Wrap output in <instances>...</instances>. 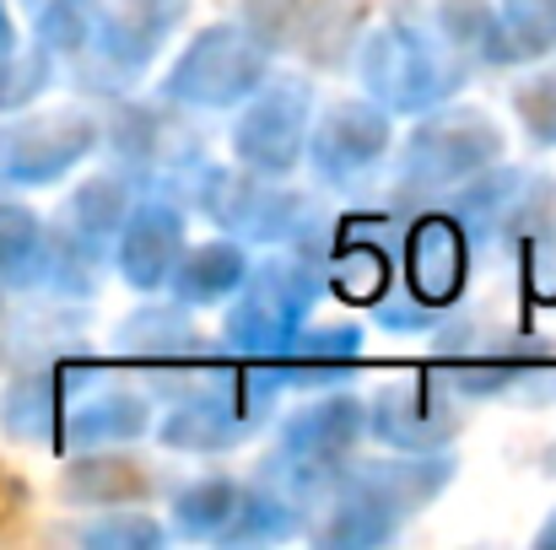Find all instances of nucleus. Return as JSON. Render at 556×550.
<instances>
[{
  "label": "nucleus",
  "mask_w": 556,
  "mask_h": 550,
  "mask_svg": "<svg viewBox=\"0 0 556 550\" xmlns=\"http://www.w3.org/2000/svg\"><path fill=\"white\" fill-rule=\"evenodd\" d=\"M98 141H103V130H98V119H87V114H43V119H27L22 152H33V163H22L16 174L43 183V179H54V174H65L71 163H81L87 152H98Z\"/></svg>",
  "instance_id": "nucleus-17"
},
{
  "label": "nucleus",
  "mask_w": 556,
  "mask_h": 550,
  "mask_svg": "<svg viewBox=\"0 0 556 550\" xmlns=\"http://www.w3.org/2000/svg\"><path fill=\"white\" fill-rule=\"evenodd\" d=\"M109 146L119 157V174L130 183H152L157 194L179 200L205 179V141L189 130L185 119H174L168 108L157 103H136V108H119L109 114Z\"/></svg>",
  "instance_id": "nucleus-4"
},
{
  "label": "nucleus",
  "mask_w": 556,
  "mask_h": 550,
  "mask_svg": "<svg viewBox=\"0 0 556 550\" xmlns=\"http://www.w3.org/2000/svg\"><path fill=\"white\" fill-rule=\"evenodd\" d=\"M363 362V335L352 324H330V330H314V324H298L292 341L276 351V383L287 388H319V383H341L352 367Z\"/></svg>",
  "instance_id": "nucleus-15"
},
{
  "label": "nucleus",
  "mask_w": 556,
  "mask_h": 550,
  "mask_svg": "<svg viewBox=\"0 0 556 550\" xmlns=\"http://www.w3.org/2000/svg\"><path fill=\"white\" fill-rule=\"evenodd\" d=\"M535 540H541V546H556V519L546 524V529H541V535H535Z\"/></svg>",
  "instance_id": "nucleus-26"
},
{
  "label": "nucleus",
  "mask_w": 556,
  "mask_h": 550,
  "mask_svg": "<svg viewBox=\"0 0 556 550\" xmlns=\"http://www.w3.org/2000/svg\"><path fill=\"white\" fill-rule=\"evenodd\" d=\"M514 108H519V119H525L535 146H556V71L525 76L514 87Z\"/></svg>",
  "instance_id": "nucleus-23"
},
{
  "label": "nucleus",
  "mask_w": 556,
  "mask_h": 550,
  "mask_svg": "<svg viewBox=\"0 0 556 550\" xmlns=\"http://www.w3.org/2000/svg\"><path fill=\"white\" fill-rule=\"evenodd\" d=\"M325 276L314 265V254L287 248L276 259H265L254 276L238 281V308L227 319V351L243 362H276V351L292 341V330L303 324V314L314 308Z\"/></svg>",
  "instance_id": "nucleus-2"
},
{
  "label": "nucleus",
  "mask_w": 556,
  "mask_h": 550,
  "mask_svg": "<svg viewBox=\"0 0 556 550\" xmlns=\"http://www.w3.org/2000/svg\"><path fill=\"white\" fill-rule=\"evenodd\" d=\"M147 426H152V399L136 388H103L65 415V437L81 448H114V443L141 437Z\"/></svg>",
  "instance_id": "nucleus-18"
},
{
  "label": "nucleus",
  "mask_w": 556,
  "mask_h": 550,
  "mask_svg": "<svg viewBox=\"0 0 556 550\" xmlns=\"http://www.w3.org/2000/svg\"><path fill=\"white\" fill-rule=\"evenodd\" d=\"M438 378L454 394L470 399H530V405H552L556 399V362L541 341H530L525 330H486L476 319L454 324L438 346Z\"/></svg>",
  "instance_id": "nucleus-1"
},
{
  "label": "nucleus",
  "mask_w": 556,
  "mask_h": 550,
  "mask_svg": "<svg viewBox=\"0 0 556 550\" xmlns=\"http://www.w3.org/2000/svg\"><path fill=\"white\" fill-rule=\"evenodd\" d=\"M130 205H136V189H130L125 174H98V179H87L76 189V200H71V210H65V227H71L76 243H87L92 254L109 259V248H114V238H119Z\"/></svg>",
  "instance_id": "nucleus-19"
},
{
  "label": "nucleus",
  "mask_w": 556,
  "mask_h": 550,
  "mask_svg": "<svg viewBox=\"0 0 556 550\" xmlns=\"http://www.w3.org/2000/svg\"><path fill=\"white\" fill-rule=\"evenodd\" d=\"M503 163V130L481 108H443L421 119L405 141L400 179L410 189H459L465 179Z\"/></svg>",
  "instance_id": "nucleus-6"
},
{
  "label": "nucleus",
  "mask_w": 556,
  "mask_h": 550,
  "mask_svg": "<svg viewBox=\"0 0 556 550\" xmlns=\"http://www.w3.org/2000/svg\"><path fill=\"white\" fill-rule=\"evenodd\" d=\"M194 205L243 243H303L314 232V200L308 194H292L276 179L249 174V168H238V174L205 168V179L194 189Z\"/></svg>",
  "instance_id": "nucleus-5"
},
{
  "label": "nucleus",
  "mask_w": 556,
  "mask_h": 550,
  "mask_svg": "<svg viewBox=\"0 0 556 550\" xmlns=\"http://www.w3.org/2000/svg\"><path fill=\"white\" fill-rule=\"evenodd\" d=\"M265 76H270V49H260L243 27H205L163 81V98L185 108H232Z\"/></svg>",
  "instance_id": "nucleus-8"
},
{
  "label": "nucleus",
  "mask_w": 556,
  "mask_h": 550,
  "mask_svg": "<svg viewBox=\"0 0 556 550\" xmlns=\"http://www.w3.org/2000/svg\"><path fill=\"white\" fill-rule=\"evenodd\" d=\"M400 254H405V297L416 308V324L438 319L454 308L465 286V227L448 210H427L421 221L400 227Z\"/></svg>",
  "instance_id": "nucleus-12"
},
{
  "label": "nucleus",
  "mask_w": 556,
  "mask_h": 550,
  "mask_svg": "<svg viewBox=\"0 0 556 550\" xmlns=\"http://www.w3.org/2000/svg\"><path fill=\"white\" fill-rule=\"evenodd\" d=\"M308 157L325 183H357L368 179L389 146V114L378 103H330L319 125H308Z\"/></svg>",
  "instance_id": "nucleus-13"
},
{
  "label": "nucleus",
  "mask_w": 556,
  "mask_h": 550,
  "mask_svg": "<svg viewBox=\"0 0 556 550\" xmlns=\"http://www.w3.org/2000/svg\"><path fill=\"white\" fill-rule=\"evenodd\" d=\"M298 5L303 0H243V33L260 49H287L298 38Z\"/></svg>",
  "instance_id": "nucleus-24"
},
{
  "label": "nucleus",
  "mask_w": 556,
  "mask_h": 550,
  "mask_svg": "<svg viewBox=\"0 0 556 550\" xmlns=\"http://www.w3.org/2000/svg\"><path fill=\"white\" fill-rule=\"evenodd\" d=\"M152 491H157V475L141 470V459H130V453H92L76 470H65V497H81V502L109 508V513L130 508Z\"/></svg>",
  "instance_id": "nucleus-21"
},
{
  "label": "nucleus",
  "mask_w": 556,
  "mask_h": 550,
  "mask_svg": "<svg viewBox=\"0 0 556 550\" xmlns=\"http://www.w3.org/2000/svg\"><path fill=\"white\" fill-rule=\"evenodd\" d=\"M243 276H249L243 243H232V238L194 243V248L185 243V254H179L174 270H168V292H174V303H185V308H211V303H227Z\"/></svg>",
  "instance_id": "nucleus-16"
},
{
  "label": "nucleus",
  "mask_w": 556,
  "mask_h": 550,
  "mask_svg": "<svg viewBox=\"0 0 556 550\" xmlns=\"http://www.w3.org/2000/svg\"><path fill=\"white\" fill-rule=\"evenodd\" d=\"M152 540H163V524H152L136 508H119V519L92 529V546H152Z\"/></svg>",
  "instance_id": "nucleus-25"
},
{
  "label": "nucleus",
  "mask_w": 556,
  "mask_h": 550,
  "mask_svg": "<svg viewBox=\"0 0 556 550\" xmlns=\"http://www.w3.org/2000/svg\"><path fill=\"white\" fill-rule=\"evenodd\" d=\"M119 357L130 372H141L147 383H163V394H185L189 383L205 372L211 351L205 341L194 335V319H189L185 303L174 308H141L119 324Z\"/></svg>",
  "instance_id": "nucleus-11"
},
{
  "label": "nucleus",
  "mask_w": 556,
  "mask_h": 550,
  "mask_svg": "<svg viewBox=\"0 0 556 550\" xmlns=\"http://www.w3.org/2000/svg\"><path fill=\"white\" fill-rule=\"evenodd\" d=\"M368 437L400 448V453H438L459 437V399L443 378H400L383 383L372 394V405H363Z\"/></svg>",
  "instance_id": "nucleus-10"
},
{
  "label": "nucleus",
  "mask_w": 556,
  "mask_h": 550,
  "mask_svg": "<svg viewBox=\"0 0 556 550\" xmlns=\"http://www.w3.org/2000/svg\"><path fill=\"white\" fill-rule=\"evenodd\" d=\"M185 254V205L157 194V200H136L119 238H114V270L125 286L136 292H163L174 259Z\"/></svg>",
  "instance_id": "nucleus-14"
},
{
  "label": "nucleus",
  "mask_w": 556,
  "mask_h": 550,
  "mask_svg": "<svg viewBox=\"0 0 556 550\" xmlns=\"http://www.w3.org/2000/svg\"><path fill=\"white\" fill-rule=\"evenodd\" d=\"M556 49V0H503L492 5V38H486V65H514Z\"/></svg>",
  "instance_id": "nucleus-20"
},
{
  "label": "nucleus",
  "mask_w": 556,
  "mask_h": 550,
  "mask_svg": "<svg viewBox=\"0 0 556 550\" xmlns=\"http://www.w3.org/2000/svg\"><path fill=\"white\" fill-rule=\"evenodd\" d=\"M465 238H503V243H530V238H546L556 216V183L541 174H525V168H503L492 163L486 174L465 179L454 210H448Z\"/></svg>",
  "instance_id": "nucleus-7"
},
{
  "label": "nucleus",
  "mask_w": 556,
  "mask_h": 550,
  "mask_svg": "<svg viewBox=\"0 0 556 550\" xmlns=\"http://www.w3.org/2000/svg\"><path fill=\"white\" fill-rule=\"evenodd\" d=\"M238 502H243V481H232V475H200V481H189L185 491L174 497V524H179V535H189V540H222V529L232 524Z\"/></svg>",
  "instance_id": "nucleus-22"
},
{
  "label": "nucleus",
  "mask_w": 556,
  "mask_h": 550,
  "mask_svg": "<svg viewBox=\"0 0 556 550\" xmlns=\"http://www.w3.org/2000/svg\"><path fill=\"white\" fill-rule=\"evenodd\" d=\"M308 108H314V87L303 76L292 81H260L249 98H243V114L232 125V152H238V168L249 174H265V179H281L303 141H308Z\"/></svg>",
  "instance_id": "nucleus-9"
},
{
  "label": "nucleus",
  "mask_w": 556,
  "mask_h": 550,
  "mask_svg": "<svg viewBox=\"0 0 556 550\" xmlns=\"http://www.w3.org/2000/svg\"><path fill=\"white\" fill-rule=\"evenodd\" d=\"M363 87L378 98V108H432L465 87V54L421 27H378L363 43Z\"/></svg>",
  "instance_id": "nucleus-3"
}]
</instances>
